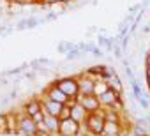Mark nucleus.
<instances>
[{"mask_svg":"<svg viewBox=\"0 0 150 136\" xmlns=\"http://www.w3.org/2000/svg\"><path fill=\"white\" fill-rule=\"evenodd\" d=\"M99 101H101V106L103 108H118L120 111L124 110V103H122V94L117 92L115 89L111 87H106L103 92L97 94Z\"/></svg>","mask_w":150,"mask_h":136,"instance_id":"f257e3e1","label":"nucleus"},{"mask_svg":"<svg viewBox=\"0 0 150 136\" xmlns=\"http://www.w3.org/2000/svg\"><path fill=\"white\" fill-rule=\"evenodd\" d=\"M53 83H55L71 101L78 99L80 90H78V78H76V76H62V78H57Z\"/></svg>","mask_w":150,"mask_h":136,"instance_id":"f03ea898","label":"nucleus"},{"mask_svg":"<svg viewBox=\"0 0 150 136\" xmlns=\"http://www.w3.org/2000/svg\"><path fill=\"white\" fill-rule=\"evenodd\" d=\"M104 122H106L104 113H103V110H99V111H90V113H87L83 125L88 129L90 134H103Z\"/></svg>","mask_w":150,"mask_h":136,"instance_id":"7ed1b4c3","label":"nucleus"},{"mask_svg":"<svg viewBox=\"0 0 150 136\" xmlns=\"http://www.w3.org/2000/svg\"><path fill=\"white\" fill-rule=\"evenodd\" d=\"M35 131H37V122H35L30 115H25V113H23L21 117L16 118V129H14L16 134L32 136V134H35Z\"/></svg>","mask_w":150,"mask_h":136,"instance_id":"20e7f679","label":"nucleus"},{"mask_svg":"<svg viewBox=\"0 0 150 136\" xmlns=\"http://www.w3.org/2000/svg\"><path fill=\"white\" fill-rule=\"evenodd\" d=\"M80 122H76L72 117H65V118H60V124H58V134L60 136H78L80 132Z\"/></svg>","mask_w":150,"mask_h":136,"instance_id":"39448f33","label":"nucleus"},{"mask_svg":"<svg viewBox=\"0 0 150 136\" xmlns=\"http://www.w3.org/2000/svg\"><path fill=\"white\" fill-rule=\"evenodd\" d=\"M78 78V90H80V96H87V94H96V78L90 76V73H81L76 76Z\"/></svg>","mask_w":150,"mask_h":136,"instance_id":"423d86ee","label":"nucleus"},{"mask_svg":"<svg viewBox=\"0 0 150 136\" xmlns=\"http://www.w3.org/2000/svg\"><path fill=\"white\" fill-rule=\"evenodd\" d=\"M42 97H48V99H51V101H57V103H62V104H67L71 99L51 81L50 83V87H46L44 90H42Z\"/></svg>","mask_w":150,"mask_h":136,"instance_id":"0eeeda50","label":"nucleus"},{"mask_svg":"<svg viewBox=\"0 0 150 136\" xmlns=\"http://www.w3.org/2000/svg\"><path fill=\"white\" fill-rule=\"evenodd\" d=\"M88 113L90 111H99V110H103V106H101V101H99V97H97V94H87V96H78V99H76Z\"/></svg>","mask_w":150,"mask_h":136,"instance_id":"6e6552de","label":"nucleus"},{"mask_svg":"<svg viewBox=\"0 0 150 136\" xmlns=\"http://www.w3.org/2000/svg\"><path fill=\"white\" fill-rule=\"evenodd\" d=\"M62 108H64L62 103L51 101V99H48V97H41V110H42V113H46V115H53V117H60Z\"/></svg>","mask_w":150,"mask_h":136,"instance_id":"1a4fd4ad","label":"nucleus"},{"mask_svg":"<svg viewBox=\"0 0 150 136\" xmlns=\"http://www.w3.org/2000/svg\"><path fill=\"white\" fill-rule=\"evenodd\" d=\"M69 108H71V117L76 120V122H80V124H83L85 122V117H87V110L74 99V101H69Z\"/></svg>","mask_w":150,"mask_h":136,"instance_id":"9d476101","label":"nucleus"},{"mask_svg":"<svg viewBox=\"0 0 150 136\" xmlns=\"http://www.w3.org/2000/svg\"><path fill=\"white\" fill-rule=\"evenodd\" d=\"M122 125H124L122 120H106V122H104L103 134H106V136H118V134L124 132Z\"/></svg>","mask_w":150,"mask_h":136,"instance_id":"9b49d317","label":"nucleus"},{"mask_svg":"<svg viewBox=\"0 0 150 136\" xmlns=\"http://www.w3.org/2000/svg\"><path fill=\"white\" fill-rule=\"evenodd\" d=\"M41 97H30L25 104H23V113L25 115H30V117H35L37 113H41Z\"/></svg>","mask_w":150,"mask_h":136,"instance_id":"f8f14e48","label":"nucleus"},{"mask_svg":"<svg viewBox=\"0 0 150 136\" xmlns=\"http://www.w3.org/2000/svg\"><path fill=\"white\" fill-rule=\"evenodd\" d=\"M41 124L50 131V134H58V124H60V118L58 117H53V115H46L44 113V118H42Z\"/></svg>","mask_w":150,"mask_h":136,"instance_id":"ddd939ff","label":"nucleus"},{"mask_svg":"<svg viewBox=\"0 0 150 136\" xmlns=\"http://www.w3.org/2000/svg\"><path fill=\"white\" fill-rule=\"evenodd\" d=\"M71 48H74L72 44H69V42H64V44H58V51H62V53H67Z\"/></svg>","mask_w":150,"mask_h":136,"instance_id":"4468645a","label":"nucleus"},{"mask_svg":"<svg viewBox=\"0 0 150 136\" xmlns=\"http://www.w3.org/2000/svg\"><path fill=\"white\" fill-rule=\"evenodd\" d=\"M27 21V28H32V27H35L37 23H39V20H35V18H28V20H25Z\"/></svg>","mask_w":150,"mask_h":136,"instance_id":"2eb2a0df","label":"nucleus"},{"mask_svg":"<svg viewBox=\"0 0 150 136\" xmlns=\"http://www.w3.org/2000/svg\"><path fill=\"white\" fill-rule=\"evenodd\" d=\"M39 4H42V6H55V4H58V0H39Z\"/></svg>","mask_w":150,"mask_h":136,"instance_id":"dca6fc26","label":"nucleus"},{"mask_svg":"<svg viewBox=\"0 0 150 136\" xmlns=\"http://www.w3.org/2000/svg\"><path fill=\"white\" fill-rule=\"evenodd\" d=\"M113 51H115V57H117V58H122V48H120V46H115Z\"/></svg>","mask_w":150,"mask_h":136,"instance_id":"f3484780","label":"nucleus"},{"mask_svg":"<svg viewBox=\"0 0 150 136\" xmlns=\"http://www.w3.org/2000/svg\"><path fill=\"white\" fill-rule=\"evenodd\" d=\"M58 2H60V4H64V6H69V4H72V2H74V0H58Z\"/></svg>","mask_w":150,"mask_h":136,"instance_id":"a211bd4d","label":"nucleus"},{"mask_svg":"<svg viewBox=\"0 0 150 136\" xmlns=\"http://www.w3.org/2000/svg\"><path fill=\"white\" fill-rule=\"evenodd\" d=\"M6 2H9V0H6Z\"/></svg>","mask_w":150,"mask_h":136,"instance_id":"6ab92c4d","label":"nucleus"},{"mask_svg":"<svg viewBox=\"0 0 150 136\" xmlns=\"http://www.w3.org/2000/svg\"><path fill=\"white\" fill-rule=\"evenodd\" d=\"M148 90H150V89H148Z\"/></svg>","mask_w":150,"mask_h":136,"instance_id":"aec40b11","label":"nucleus"}]
</instances>
